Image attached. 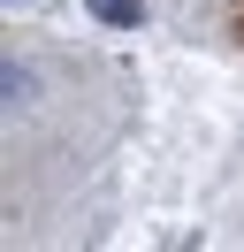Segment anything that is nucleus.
I'll use <instances>...</instances> for the list:
<instances>
[{
    "label": "nucleus",
    "mask_w": 244,
    "mask_h": 252,
    "mask_svg": "<svg viewBox=\"0 0 244 252\" xmlns=\"http://www.w3.org/2000/svg\"><path fill=\"white\" fill-rule=\"evenodd\" d=\"M92 16L99 23H115V31H137V23H145V8H137V0H84Z\"/></svg>",
    "instance_id": "nucleus-1"
}]
</instances>
